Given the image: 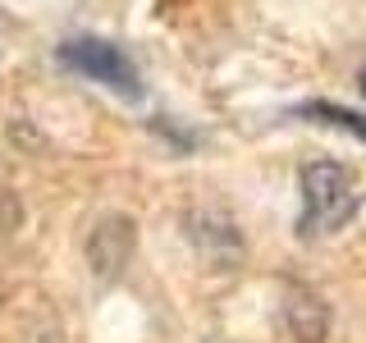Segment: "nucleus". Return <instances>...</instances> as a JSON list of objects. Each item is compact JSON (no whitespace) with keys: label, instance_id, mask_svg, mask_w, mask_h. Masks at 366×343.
<instances>
[{"label":"nucleus","instance_id":"obj_1","mask_svg":"<svg viewBox=\"0 0 366 343\" xmlns=\"http://www.w3.org/2000/svg\"><path fill=\"white\" fill-rule=\"evenodd\" d=\"M297 188H302V220H297V229L307 238L339 234L362 206V183L339 160H307Z\"/></svg>","mask_w":366,"mask_h":343},{"label":"nucleus","instance_id":"obj_2","mask_svg":"<svg viewBox=\"0 0 366 343\" xmlns=\"http://www.w3.org/2000/svg\"><path fill=\"white\" fill-rule=\"evenodd\" d=\"M60 64L74 69V74H83V78H92V83H101V87H110V91H119V96H129V101L142 96V78H137L133 60L114 41L74 37V41L60 46Z\"/></svg>","mask_w":366,"mask_h":343},{"label":"nucleus","instance_id":"obj_3","mask_svg":"<svg viewBox=\"0 0 366 343\" xmlns=\"http://www.w3.org/2000/svg\"><path fill=\"white\" fill-rule=\"evenodd\" d=\"M133 243H137V234H133L129 215H106V220H97V229L87 234V261H92V270H97L101 279H114V274L129 266Z\"/></svg>","mask_w":366,"mask_h":343},{"label":"nucleus","instance_id":"obj_4","mask_svg":"<svg viewBox=\"0 0 366 343\" xmlns=\"http://www.w3.org/2000/svg\"><path fill=\"white\" fill-rule=\"evenodd\" d=\"M284 329H289L297 343H320L325 329H330L325 302L307 289H289V297H284Z\"/></svg>","mask_w":366,"mask_h":343},{"label":"nucleus","instance_id":"obj_5","mask_svg":"<svg viewBox=\"0 0 366 343\" xmlns=\"http://www.w3.org/2000/svg\"><path fill=\"white\" fill-rule=\"evenodd\" d=\"M307 114L320 124H335V129H348L352 137H362L366 142V114L357 110H343V106H330V101H316V106H307Z\"/></svg>","mask_w":366,"mask_h":343},{"label":"nucleus","instance_id":"obj_6","mask_svg":"<svg viewBox=\"0 0 366 343\" xmlns=\"http://www.w3.org/2000/svg\"><path fill=\"white\" fill-rule=\"evenodd\" d=\"M362 91H366V69H362Z\"/></svg>","mask_w":366,"mask_h":343}]
</instances>
